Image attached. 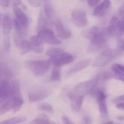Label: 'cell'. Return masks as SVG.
Listing matches in <instances>:
<instances>
[{"instance_id": "obj_5", "label": "cell", "mask_w": 124, "mask_h": 124, "mask_svg": "<svg viewBox=\"0 0 124 124\" xmlns=\"http://www.w3.org/2000/svg\"><path fill=\"white\" fill-rule=\"evenodd\" d=\"M98 81V80L96 78L80 82L74 88V93L80 95L91 93L94 91Z\"/></svg>"}, {"instance_id": "obj_17", "label": "cell", "mask_w": 124, "mask_h": 124, "mask_svg": "<svg viewBox=\"0 0 124 124\" xmlns=\"http://www.w3.org/2000/svg\"><path fill=\"white\" fill-rule=\"evenodd\" d=\"M44 12L51 22H54L58 19L56 17L55 10L50 2L47 1L44 4Z\"/></svg>"}, {"instance_id": "obj_15", "label": "cell", "mask_w": 124, "mask_h": 124, "mask_svg": "<svg viewBox=\"0 0 124 124\" xmlns=\"http://www.w3.org/2000/svg\"><path fill=\"white\" fill-rule=\"evenodd\" d=\"M51 21L49 20L47 16L45 15L44 11L41 10L39 15L38 21L37 25V31H39L43 29H50L49 27L50 26Z\"/></svg>"}, {"instance_id": "obj_4", "label": "cell", "mask_w": 124, "mask_h": 124, "mask_svg": "<svg viewBox=\"0 0 124 124\" xmlns=\"http://www.w3.org/2000/svg\"><path fill=\"white\" fill-rule=\"evenodd\" d=\"M50 91L44 87H35L31 88L28 93L29 100L31 102L41 101L48 98Z\"/></svg>"}, {"instance_id": "obj_12", "label": "cell", "mask_w": 124, "mask_h": 124, "mask_svg": "<svg viewBox=\"0 0 124 124\" xmlns=\"http://www.w3.org/2000/svg\"><path fill=\"white\" fill-rule=\"evenodd\" d=\"M54 27L57 35L61 39H66L71 36V33L62 24L60 20L57 19L54 22Z\"/></svg>"}, {"instance_id": "obj_7", "label": "cell", "mask_w": 124, "mask_h": 124, "mask_svg": "<svg viewBox=\"0 0 124 124\" xmlns=\"http://www.w3.org/2000/svg\"><path fill=\"white\" fill-rule=\"evenodd\" d=\"M38 35L41 38L44 43L50 45H59L61 44V41L56 37L53 31L50 29H46L38 32Z\"/></svg>"}, {"instance_id": "obj_35", "label": "cell", "mask_w": 124, "mask_h": 124, "mask_svg": "<svg viewBox=\"0 0 124 124\" xmlns=\"http://www.w3.org/2000/svg\"><path fill=\"white\" fill-rule=\"evenodd\" d=\"M101 0H87L88 6L90 7H94Z\"/></svg>"}, {"instance_id": "obj_21", "label": "cell", "mask_w": 124, "mask_h": 124, "mask_svg": "<svg viewBox=\"0 0 124 124\" xmlns=\"http://www.w3.org/2000/svg\"><path fill=\"white\" fill-rule=\"evenodd\" d=\"M99 29H100V28L96 26L92 27L84 30L82 32V35L84 38L90 40L93 37V36L99 31Z\"/></svg>"}, {"instance_id": "obj_26", "label": "cell", "mask_w": 124, "mask_h": 124, "mask_svg": "<svg viewBox=\"0 0 124 124\" xmlns=\"http://www.w3.org/2000/svg\"><path fill=\"white\" fill-rule=\"evenodd\" d=\"M31 46H41L44 44L43 41L38 35H34L30 37V42Z\"/></svg>"}, {"instance_id": "obj_39", "label": "cell", "mask_w": 124, "mask_h": 124, "mask_svg": "<svg viewBox=\"0 0 124 124\" xmlns=\"http://www.w3.org/2000/svg\"><path fill=\"white\" fill-rule=\"evenodd\" d=\"M22 4L21 0H13V7H19V6Z\"/></svg>"}, {"instance_id": "obj_41", "label": "cell", "mask_w": 124, "mask_h": 124, "mask_svg": "<svg viewBox=\"0 0 124 124\" xmlns=\"http://www.w3.org/2000/svg\"><path fill=\"white\" fill-rule=\"evenodd\" d=\"M84 122L85 124H92V119L89 116H86L84 118Z\"/></svg>"}, {"instance_id": "obj_11", "label": "cell", "mask_w": 124, "mask_h": 124, "mask_svg": "<svg viewBox=\"0 0 124 124\" xmlns=\"http://www.w3.org/2000/svg\"><path fill=\"white\" fill-rule=\"evenodd\" d=\"M13 10L16 17L15 19L18 21L23 29L27 30L29 26V19L26 14L19 7L13 6Z\"/></svg>"}, {"instance_id": "obj_1", "label": "cell", "mask_w": 124, "mask_h": 124, "mask_svg": "<svg viewBox=\"0 0 124 124\" xmlns=\"http://www.w3.org/2000/svg\"><path fill=\"white\" fill-rule=\"evenodd\" d=\"M122 54V51L119 49L107 48L104 50L95 59L93 62V67H102L111 61L120 56Z\"/></svg>"}, {"instance_id": "obj_43", "label": "cell", "mask_w": 124, "mask_h": 124, "mask_svg": "<svg viewBox=\"0 0 124 124\" xmlns=\"http://www.w3.org/2000/svg\"><path fill=\"white\" fill-rule=\"evenodd\" d=\"M3 17H4L3 15H2L1 13H0V24H2V19H3Z\"/></svg>"}, {"instance_id": "obj_23", "label": "cell", "mask_w": 124, "mask_h": 124, "mask_svg": "<svg viewBox=\"0 0 124 124\" xmlns=\"http://www.w3.org/2000/svg\"><path fill=\"white\" fill-rule=\"evenodd\" d=\"M18 48H20L21 54H26L31 51V44L26 40H22Z\"/></svg>"}, {"instance_id": "obj_10", "label": "cell", "mask_w": 124, "mask_h": 124, "mask_svg": "<svg viewBox=\"0 0 124 124\" xmlns=\"http://www.w3.org/2000/svg\"><path fill=\"white\" fill-rule=\"evenodd\" d=\"M71 16L73 23L79 27H84L88 24L87 15L84 10H75L72 12Z\"/></svg>"}, {"instance_id": "obj_28", "label": "cell", "mask_w": 124, "mask_h": 124, "mask_svg": "<svg viewBox=\"0 0 124 124\" xmlns=\"http://www.w3.org/2000/svg\"><path fill=\"white\" fill-rule=\"evenodd\" d=\"M11 43H10V35L4 36V47L6 52H10V50Z\"/></svg>"}, {"instance_id": "obj_19", "label": "cell", "mask_w": 124, "mask_h": 124, "mask_svg": "<svg viewBox=\"0 0 124 124\" xmlns=\"http://www.w3.org/2000/svg\"><path fill=\"white\" fill-rule=\"evenodd\" d=\"M13 108H14V101L13 99L5 102L4 104L0 107V116L4 115L6 113L13 110Z\"/></svg>"}, {"instance_id": "obj_20", "label": "cell", "mask_w": 124, "mask_h": 124, "mask_svg": "<svg viewBox=\"0 0 124 124\" xmlns=\"http://www.w3.org/2000/svg\"><path fill=\"white\" fill-rule=\"evenodd\" d=\"M25 121H26V118L24 116H20L4 120L0 122V124H18L23 123Z\"/></svg>"}, {"instance_id": "obj_8", "label": "cell", "mask_w": 124, "mask_h": 124, "mask_svg": "<svg viewBox=\"0 0 124 124\" xmlns=\"http://www.w3.org/2000/svg\"><path fill=\"white\" fill-rule=\"evenodd\" d=\"M12 99V91L11 84L7 79L0 81V102L7 101Z\"/></svg>"}, {"instance_id": "obj_40", "label": "cell", "mask_w": 124, "mask_h": 124, "mask_svg": "<svg viewBox=\"0 0 124 124\" xmlns=\"http://www.w3.org/2000/svg\"><path fill=\"white\" fill-rule=\"evenodd\" d=\"M119 15L122 18V19H124V6L121 7L119 8Z\"/></svg>"}, {"instance_id": "obj_14", "label": "cell", "mask_w": 124, "mask_h": 124, "mask_svg": "<svg viewBox=\"0 0 124 124\" xmlns=\"http://www.w3.org/2000/svg\"><path fill=\"white\" fill-rule=\"evenodd\" d=\"M111 6L110 0H104L101 4L97 6L93 11V15L96 16H103L106 14Z\"/></svg>"}, {"instance_id": "obj_31", "label": "cell", "mask_w": 124, "mask_h": 124, "mask_svg": "<svg viewBox=\"0 0 124 124\" xmlns=\"http://www.w3.org/2000/svg\"><path fill=\"white\" fill-rule=\"evenodd\" d=\"M31 51L35 53H40L43 52V48L41 46H33L31 45Z\"/></svg>"}, {"instance_id": "obj_27", "label": "cell", "mask_w": 124, "mask_h": 124, "mask_svg": "<svg viewBox=\"0 0 124 124\" xmlns=\"http://www.w3.org/2000/svg\"><path fill=\"white\" fill-rule=\"evenodd\" d=\"M63 50L61 48H51L50 49H48V50H47L46 52V54L47 56H49L50 58L53 56H55L58 55V54H60V53H62Z\"/></svg>"}, {"instance_id": "obj_44", "label": "cell", "mask_w": 124, "mask_h": 124, "mask_svg": "<svg viewBox=\"0 0 124 124\" xmlns=\"http://www.w3.org/2000/svg\"><path fill=\"white\" fill-rule=\"evenodd\" d=\"M102 124H114L113 121H108V122H105V123H103Z\"/></svg>"}, {"instance_id": "obj_2", "label": "cell", "mask_w": 124, "mask_h": 124, "mask_svg": "<svg viewBox=\"0 0 124 124\" xmlns=\"http://www.w3.org/2000/svg\"><path fill=\"white\" fill-rule=\"evenodd\" d=\"M25 66L34 75L40 76L49 70L51 64L48 61L31 60L25 62Z\"/></svg>"}, {"instance_id": "obj_34", "label": "cell", "mask_w": 124, "mask_h": 124, "mask_svg": "<svg viewBox=\"0 0 124 124\" xmlns=\"http://www.w3.org/2000/svg\"><path fill=\"white\" fill-rule=\"evenodd\" d=\"M28 1L30 3V4L33 7H36L41 6V2L38 0H28Z\"/></svg>"}, {"instance_id": "obj_6", "label": "cell", "mask_w": 124, "mask_h": 124, "mask_svg": "<svg viewBox=\"0 0 124 124\" xmlns=\"http://www.w3.org/2000/svg\"><path fill=\"white\" fill-rule=\"evenodd\" d=\"M74 60H75V58L72 54L69 53L62 52L55 56L50 58L48 61L51 64L53 65V66L61 67L62 65L70 64L73 62Z\"/></svg>"}, {"instance_id": "obj_3", "label": "cell", "mask_w": 124, "mask_h": 124, "mask_svg": "<svg viewBox=\"0 0 124 124\" xmlns=\"http://www.w3.org/2000/svg\"><path fill=\"white\" fill-rule=\"evenodd\" d=\"M109 37L107 29H100L90 39L89 50L91 52H94L106 47Z\"/></svg>"}, {"instance_id": "obj_16", "label": "cell", "mask_w": 124, "mask_h": 124, "mask_svg": "<svg viewBox=\"0 0 124 124\" xmlns=\"http://www.w3.org/2000/svg\"><path fill=\"white\" fill-rule=\"evenodd\" d=\"M92 60L91 59H83L82 61H80L76 63L69 71H68V74H72L75 73L79 72V71H81L83 69H85L87 67L90 65V64L92 62Z\"/></svg>"}, {"instance_id": "obj_9", "label": "cell", "mask_w": 124, "mask_h": 124, "mask_svg": "<svg viewBox=\"0 0 124 124\" xmlns=\"http://www.w3.org/2000/svg\"><path fill=\"white\" fill-rule=\"evenodd\" d=\"M96 98L101 115L103 118H107L108 117V111L107 105L106 95L104 91L98 90L96 92Z\"/></svg>"}, {"instance_id": "obj_18", "label": "cell", "mask_w": 124, "mask_h": 124, "mask_svg": "<svg viewBox=\"0 0 124 124\" xmlns=\"http://www.w3.org/2000/svg\"><path fill=\"white\" fill-rule=\"evenodd\" d=\"M2 30H3L4 36L10 35L12 28V23L10 18L7 15H4L2 19Z\"/></svg>"}, {"instance_id": "obj_37", "label": "cell", "mask_w": 124, "mask_h": 124, "mask_svg": "<svg viewBox=\"0 0 124 124\" xmlns=\"http://www.w3.org/2000/svg\"><path fill=\"white\" fill-rule=\"evenodd\" d=\"M62 119V122L63 124H71L72 122L70 121V120L69 119V117H67L65 116H62L61 117Z\"/></svg>"}, {"instance_id": "obj_42", "label": "cell", "mask_w": 124, "mask_h": 124, "mask_svg": "<svg viewBox=\"0 0 124 124\" xmlns=\"http://www.w3.org/2000/svg\"><path fill=\"white\" fill-rule=\"evenodd\" d=\"M116 108L119 110H124V102H121V103H118V104H116Z\"/></svg>"}, {"instance_id": "obj_33", "label": "cell", "mask_w": 124, "mask_h": 124, "mask_svg": "<svg viewBox=\"0 0 124 124\" xmlns=\"http://www.w3.org/2000/svg\"><path fill=\"white\" fill-rule=\"evenodd\" d=\"M113 102L115 104H118V103L124 102V95H121L119 96L116 97L115 99H113Z\"/></svg>"}, {"instance_id": "obj_22", "label": "cell", "mask_w": 124, "mask_h": 124, "mask_svg": "<svg viewBox=\"0 0 124 124\" xmlns=\"http://www.w3.org/2000/svg\"><path fill=\"white\" fill-rule=\"evenodd\" d=\"M30 124H51L48 116L44 114L39 115L35 119L30 122Z\"/></svg>"}, {"instance_id": "obj_25", "label": "cell", "mask_w": 124, "mask_h": 124, "mask_svg": "<svg viewBox=\"0 0 124 124\" xmlns=\"http://www.w3.org/2000/svg\"><path fill=\"white\" fill-rule=\"evenodd\" d=\"M39 110H41V111H44L49 113H52L53 112V108H52V105L50 104L47 102H42L40 103L38 106Z\"/></svg>"}, {"instance_id": "obj_45", "label": "cell", "mask_w": 124, "mask_h": 124, "mask_svg": "<svg viewBox=\"0 0 124 124\" xmlns=\"http://www.w3.org/2000/svg\"><path fill=\"white\" fill-rule=\"evenodd\" d=\"M52 124H55L54 123H52Z\"/></svg>"}, {"instance_id": "obj_32", "label": "cell", "mask_w": 124, "mask_h": 124, "mask_svg": "<svg viewBox=\"0 0 124 124\" xmlns=\"http://www.w3.org/2000/svg\"><path fill=\"white\" fill-rule=\"evenodd\" d=\"M111 67L114 68L116 70H118V71H121V72L124 73V65H121L119 64H114L113 65H112Z\"/></svg>"}, {"instance_id": "obj_30", "label": "cell", "mask_w": 124, "mask_h": 124, "mask_svg": "<svg viewBox=\"0 0 124 124\" xmlns=\"http://www.w3.org/2000/svg\"><path fill=\"white\" fill-rule=\"evenodd\" d=\"M117 29L120 32L124 33V19H119L116 24Z\"/></svg>"}, {"instance_id": "obj_24", "label": "cell", "mask_w": 124, "mask_h": 124, "mask_svg": "<svg viewBox=\"0 0 124 124\" xmlns=\"http://www.w3.org/2000/svg\"><path fill=\"white\" fill-rule=\"evenodd\" d=\"M50 79L52 81H59L61 80V68L53 66Z\"/></svg>"}, {"instance_id": "obj_46", "label": "cell", "mask_w": 124, "mask_h": 124, "mask_svg": "<svg viewBox=\"0 0 124 124\" xmlns=\"http://www.w3.org/2000/svg\"><path fill=\"white\" fill-rule=\"evenodd\" d=\"M73 124V123H72V124Z\"/></svg>"}, {"instance_id": "obj_38", "label": "cell", "mask_w": 124, "mask_h": 124, "mask_svg": "<svg viewBox=\"0 0 124 124\" xmlns=\"http://www.w3.org/2000/svg\"><path fill=\"white\" fill-rule=\"evenodd\" d=\"M118 47L120 50H124V39H121L119 41Z\"/></svg>"}, {"instance_id": "obj_29", "label": "cell", "mask_w": 124, "mask_h": 124, "mask_svg": "<svg viewBox=\"0 0 124 124\" xmlns=\"http://www.w3.org/2000/svg\"><path fill=\"white\" fill-rule=\"evenodd\" d=\"M111 70H112L113 73V76L115 78L124 82V73L116 70V69L113 67H111Z\"/></svg>"}, {"instance_id": "obj_36", "label": "cell", "mask_w": 124, "mask_h": 124, "mask_svg": "<svg viewBox=\"0 0 124 124\" xmlns=\"http://www.w3.org/2000/svg\"><path fill=\"white\" fill-rule=\"evenodd\" d=\"M10 5V0H0V6L3 7H7Z\"/></svg>"}, {"instance_id": "obj_13", "label": "cell", "mask_w": 124, "mask_h": 124, "mask_svg": "<svg viewBox=\"0 0 124 124\" xmlns=\"http://www.w3.org/2000/svg\"><path fill=\"white\" fill-rule=\"evenodd\" d=\"M69 97L71 101V107L73 110L77 111H79L83 103L84 96L80 94L76 95L75 93H70Z\"/></svg>"}]
</instances>
